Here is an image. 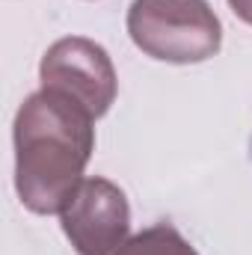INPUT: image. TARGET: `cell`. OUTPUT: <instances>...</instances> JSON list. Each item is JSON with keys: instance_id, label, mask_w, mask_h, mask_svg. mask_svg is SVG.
Returning a JSON list of instances; mask_svg holds the SVG:
<instances>
[{"instance_id": "cell-4", "label": "cell", "mask_w": 252, "mask_h": 255, "mask_svg": "<svg viewBox=\"0 0 252 255\" xmlns=\"http://www.w3.org/2000/svg\"><path fill=\"white\" fill-rule=\"evenodd\" d=\"M63 232L77 255H119L130 235V205L119 184L83 178L60 211Z\"/></svg>"}, {"instance_id": "cell-1", "label": "cell", "mask_w": 252, "mask_h": 255, "mask_svg": "<svg viewBox=\"0 0 252 255\" xmlns=\"http://www.w3.org/2000/svg\"><path fill=\"white\" fill-rule=\"evenodd\" d=\"M92 116L51 89L24 98L15 113V190L27 211L60 214L80 187L95 151Z\"/></svg>"}, {"instance_id": "cell-7", "label": "cell", "mask_w": 252, "mask_h": 255, "mask_svg": "<svg viewBox=\"0 0 252 255\" xmlns=\"http://www.w3.org/2000/svg\"><path fill=\"white\" fill-rule=\"evenodd\" d=\"M250 154H252V142H250Z\"/></svg>"}, {"instance_id": "cell-3", "label": "cell", "mask_w": 252, "mask_h": 255, "mask_svg": "<svg viewBox=\"0 0 252 255\" xmlns=\"http://www.w3.org/2000/svg\"><path fill=\"white\" fill-rule=\"evenodd\" d=\"M39 80L42 89L74 101L92 119H101L119 92L110 54L86 36H65L54 42L39 63Z\"/></svg>"}, {"instance_id": "cell-2", "label": "cell", "mask_w": 252, "mask_h": 255, "mask_svg": "<svg viewBox=\"0 0 252 255\" xmlns=\"http://www.w3.org/2000/svg\"><path fill=\"white\" fill-rule=\"evenodd\" d=\"M127 36L151 60L205 63L223 48V24L208 0H133Z\"/></svg>"}, {"instance_id": "cell-6", "label": "cell", "mask_w": 252, "mask_h": 255, "mask_svg": "<svg viewBox=\"0 0 252 255\" xmlns=\"http://www.w3.org/2000/svg\"><path fill=\"white\" fill-rule=\"evenodd\" d=\"M229 6H232V12H235L241 21H247L252 27V0H229Z\"/></svg>"}, {"instance_id": "cell-5", "label": "cell", "mask_w": 252, "mask_h": 255, "mask_svg": "<svg viewBox=\"0 0 252 255\" xmlns=\"http://www.w3.org/2000/svg\"><path fill=\"white\" fill-rule=\"evenodd\" d=\"M119 255H199L190 241L172 226V223H157L133 235L122 247Z\"/></svg>"}]
</instances>
